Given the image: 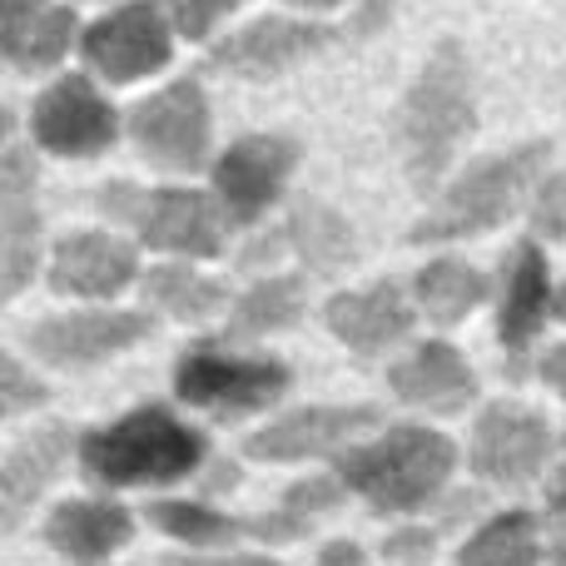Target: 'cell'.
Returning a JSON list of instances; mask_svg holds the SVG:
<instances>
[{
  "label": "cell",
  "instance_id": "obj_26",
  "mask_svg": "<svg viewBox=\"0 0 566 566\" xmlns=\"http://www.w3.org/2000/svg\"><path fill=\"white\" fill-rule=\"evenodd\" d=\"M149 522L179 542H195V547H224V542H234L244 532V522L224 517L214 507H199V502H155Z\"/></svg>",
  "mask_w": 566,
  "mask_h": 566
},
{
  "label": "cell",
  "instance_id": "obj_34",
  "mask_svg": "<svg viewBox=\"0 0 566 566\" xmlns=\"http://www.w3.org/2000/svg\"><path fill=\"white\" fill-rule=\"evenodd\" d=\"M318 566H363V552L353 547V542H328V547H323V557H318Z\"/></svg>",
  "mask_w": 566,
  "mask_h": 566
},
{
  "label": "cell",
  "instance_id": "obj_31",
  "mask_svg": "<svg viewBox=\"0 0 566 566\" xmlns=\"http://www.w3.org/2000/svg\"><path fill=\"white\" fill-rule=\"evenodd\" d=\"M165 6L185 35H209V25H214L224 10H234L239 0H165Z\"/></svg>",
  "mask_w": 566,
  "mask_h": 566
},
{
  "label": "cell",
  "instance_id": "obj_20",
  "mask_svg": "<svg viewBox=\"0 0 566 566\" xmlns=\"http://www.w3.org/2000/svg\"><path fill=\"white\" fill-rule=\"evenodd\" d=\"M45 537L60 557L95 566L129 542V512L115 502H65V507H55Z\"/></svg>",
  "mask_w": 566,
  "mask_h": 566
},
{
  "label": "cell",
  "instance_id": "obj_6",
  "mask_svg": "<svg viewBox=\"0 0 566 566\" xmlns=\"http://www.w3.org/2000/svg\"><path fill=\"white\" fill-rule=\"evenodd\" d=\"M129 135L145 159L165 169H199L209 155V105L195 80H175L129 115Z\"/></svg>",
  "mask_w": 566,
  "mask_h": 566
},
{
  "label": "cell",
  "instance_id": "obj_16",
  "mask_svg": "<svg viewBox=\"0 0 566 566\" xmlns=\"http://www.w3.org/2000/svg\"><path fill=\"white\" fill-rule=\"evenodd\" d=\"M328 328L338 333V343H348L353 353H382L412 328V308L402 298L398 283H373L363 293H338L328 303Z\"/></svg>",
  "mask_w": 566,
  "mask_h": 566
},
{
  "label": "cell",
  "instance_id": "obj_42",
  "mask_svg": "<svg viewBox=\"0 0 566 566\" xmlns=\"http://www.w3.org/2000/svg\"><path fill=\"white\" fill-rule=\"evenodd\" d=\"M562 566H566V552H562Z\"/></svg>",
  "mask_w": 566,
  "mask_h": 566
},
{
  "label": "cell",
  "instance_id": "obj_23",
  "mask_svg": "<svg viewBox=\"0 0 566 566\" xmlns=\"http://www.w3.org/2000/svg\"><path fill=\"white\" fill-rule=\"evenodd\" d=\"M482 293H488L482 274L458 264V259H438V264H428L418 274V298L428 308V318H438V323H458L468 308H478Z\"/></svg>",
  "mask_w": 566,
  "mask_h": 566
},
{
  "label": "cell",
  "instance_id": "obj_22",
  "mask_svg": "<svg viewBox=\"0 0 566 566\" xmlns=\"http://www.w3.org/2000/svg\"><path fill=\"white\" fill-rule=\"evenodd\" d=\"M289 239L313 274H333L353 259V229L328 205H313V199H303L289 214Z\"/></svg>",
  "mask_w": 566,
  "mask_h": 566
},
{
  "label": "cell",
  "instance_id": "obj_1",
  "mask_svg": "<svg viewBox=\"0 0 566 566\" xmlns=\"http://www.w3.org/2000/svg\"><path fill=\"white\" fill-rule=\"evenodd\" d=\"M472 70L458 40H442L432 50V60L422 65L418 85L408 90L398 115L402 135V159L418 189H432L438 175L448 169L452 149L472 135Z\"/></svg>",
  "mask_w": 566,
  "mask_h": 566
},
{
  "label": "cell",
  "instance_id": "obj_29",
  "mask_svg": "<svg viewBox=\"0 0 566 566\" xmlns=\"http://www.w3.org/2000/svg\"><path fill=\"white\" fill-rule=\"evenodd\" d=\"M40 402H45V388H40L30 373H20L15 363L0 353V418L25 412V408H40Z\"/></svg>",
  "mask_w": 566,
  "mask_h": 566
},
{
  "label": "cell",
  "instance_id": "obj_25",
  "mask_svg": "<svg viewBox=\"0 0 566 566\" xmlns=\"http://www.w3.org/2000/svg\"><path fill=\"white\" fill-rule=\"evenodd\" d=\"M537 522L527 512H512L497 517L478 532V537L462 547V566H532L537 562Z\"/></svg>",
  "mask_w": 566,
  "mask_h": 566
},
{
  "label": "cell",
  "instance_id": "obj_3",
  "mask_svg": "<svg viewBox=\"0 0 566 566\" xmlns=\"http://www.w3.org/2000/svg\"><path fill=\"white\" fill-rule=\"evenodd\" d=\"M452 472V442L428 428H398L373 448H353L338 458V478L368 497L378 512H412L438 497Z\"/></svg>",
  "mask_w": 566,
  "mask_h": 566
},
{
  "label": "cell",
  "instance_id": "obj_38",
  "mask_svg": "<svg viewBox=\"0 0 566 566\" xmlns=\"http://www.w3.org/2000/svg\"><path fill=\"white\" fill-rule=\"evenodd\" d=\"M552 507H557V512H566V472H562L557 482H552Z\"/></svg>",
  "mask_w": 566,
  "mask_h": 566
},
{
  "label": "cell",
  "instance_id": "obj_15",
  "mask_svg": "<svg viewBox=\"0 0 566 566\" xmlns=\"http://www.w3.org/2000/svg\"><path fill=\"white\" fill-rule=\"evenodd\" d=\"M323 40H328L323 25H303V20L269 15V20L244 25L239 35H229L224 45L214 50V65L234 70V75H249V80H269V75H279V70L298 65L303 55H313Z\"/></svg>",
  "mask_w": 566,
  "mask_h": 566
},
{
  "label": "cell",
  "instance_id": "obj_27",
  "mask_svg": "<svg viewBox=\"0 0 566 566\" xmlns=\"http://www.w3.org/2000/svg\"><path fill=\"white\" fill-rule=\"evenodd\" d=\"M145 293L159 303V308H169L175 318H209V313L224 303V289L199 274H189V269H155V274L145 279Z\"/></svg>",
  "mask_w": 566,
  "mask_h": 566
},
{
  "label": "cell",
  "instance_id": "obj_19",
  "mask_svg": "<svg viewBox=\"0 0 566 566\" xmlns=\"http://www.w3.org/2000/svg\"><path fill=\"white\" fill-rule=\"evenodd\" d=\"M65 452H70V432L45 428V432H35V438H25L6 458V468H0V537H6V532L30 512V502L50 488V478L60 472Z\"/></svg>",
  "mask_w": 566,
  "mask_h": 566
},
{
  "label": "cell",
  "instance_id": "obj_35",
  "mask_svg": "<svg viewBox=\"0 0 566 566\" xmlns=\"http://www.w3.org/2000/svg\"><path fill=\"white\" fill-rule=\"evenodd\" d=\"M169 566H279L269 557H175Z\"/></svg>",
  "mask_w": 566,
  "mask_h": 566
},
{
  "label": "cell",
  "instance_id": "obj_39",
  "mask_svg": "<svg viewBox=\"0 0 566 566\" xmlns=\"http://www.w3.org/2000/svg\"><path fill=\"white\" fill-rule=\"evenodd\" d=\"M293 6H313V10H323V6H338V0H293Z\"/></svg>",
  "mask_w": 566,
  "mask_h": 566
},
{
  "label": "cell",
  "instance_id": "obj_5",
  "mask_svg": "<svg viewBox=\"0 0 566 566\" xmlns=\"http://www.w3.org/2000/svg\"><path fill=\"white\" fill-rule=\"evenodd\" d=\"M175 392L214 418H244L289 392V368L279 358H229L219 348H195L179 358Z\"/></svg>",
  "mask_w": 566,
  "mask_h": 566
},
{
  "label": "cell",
  "instance_id": "obj_2",
  "mask_svg": "<svg viewBox=\"0 0 566 566\" xmlns=\"http://www.w3.org/2000/svg\"><path fill=\"white\" fill-rule=\"evenodd\" d=\"M205 458V432L179 422L165 408H135L129 418L90 432L80 442V462L105 488H139V482H179Z\"/></svg>",
  "mask_w": 566,
  "mask_h": 566
},
{
  "label": "cell",
  "instance_id": "obj_36",
  "mask_svg": "<svg viewBox=\"0 0 566 566\" xmlns=\"http://www.w3.org/2000/svg\"><path fill=\"white\" fill-rule=\"evenodd\" d=\"M542 373H547V382L566 398V348H552L547 358H542Z\"/></svg>",
  "mask_w": 566,
  "mask_h": 566
},
{
  "label": "cell",
  "instance_id": "obj_24",
  "mask_svg": "<svg viewBox=\"0 0 566 566\" xmlns=\"http://www.w3.org/2000/svg\"><path fill=\"white\" fill-rule=\"evenodd\" d=\"M303 289L298 279H269L239 298L234 318H229V338H259V333H279L298 318Z\"/></svg>",
  "mask_w": 566,
  "mask_h": 566
},
{
  "label": "cell",
  "instance_id": "obj_32",
  "mask_svg": "<svg viewBox=\"0 0 566 566\" xmlns=\"http://www.w3.org/2000/svg\"><path fill=\"white\" fill-rule=\"evenodd\" d=\"M532 224L552 239H566V175L547 179L537 195V209H532Z\"/></svg>",
  "mask_w": 566,
  "mask_h": 566
},
{
  "label": "cell",
  "instance_id": "obj_30",
  "mask_svg": "<svg viewBox=\"0 0 566 566\" xmlns=\"http://www.w3.org/2000/svg\"><path fill=\"white\" fill-rule=\"evenodd\" d=\"M45 0H0V60H15L25 30L40 20Z\"/></svg>",
  "mask_w": 566,
  "mask_h": 566
},
{
  "label": "cell",
  "instance_id": "obj_41",
  "mask_svg": "<svg viewBox=\"0 0 566 566\" xmlns=\"http://www.w3.org/2000/svg\"><path fill=\"white\" fill-rule=\"evenodd\" d=\"M557 313H562V318H566V289L557 293Z\"/></svg>",
  "mask_w": 566,
  "mask_h": 566
},
{
  "label": "cell",
  "instance_id": "obj_4",
  "mask_svg": "<svg viewBox=\"0 0 566 566\" xmlns=\"http://www.w3.org/2000/svg\"><path fill=\"white\" fill-rule=\"evenodd\" d=\"M542 159H547V145H527V149H512V155L468 169V175L448 189V199L412 229V244H438V239L482 234V229L502 224V219L517 209V199L527 195Z\"/></svg>",
  "mask_w": 566,
  "mask_h": 566
},
{
  "label": "cell",
  "instance_id": "obj_37",
  "mask_svg": "<svg viewBox=\"0 0 566 566\" xmlns=\"http://www.w3.org/2000/svg\"><path fill=\"white\" fill-rule=\"evenodd\" d=\"M418 552H432L428 532H418V537H392L388 542V557H418Z\"/></svg>",
  "mask_w": 566,
  "mask_h": 566
},
{
  "label": "cell",
  "instance_id": "obj_7",
  "mask_svg": "<svg viewBox=\"0 0 566 566\" xmlns=\"http://www.w3.org/2000/svg\"><path fill=\"white\" fill-rule=\"evenodd\" d=\"M293 159H298V149L279 135H249V139H239V145H229V155L219 159V169H214V185H219V199H224L229 219L249 224V219L264 214L279 199Z\"/></svg>",
  "mask_w": 566,
  "mask_h": 566
},
{
  "label": "cell",
  "instance_id": "obj_14",
  "mask_svg": "<svg viewBox=\"0 0 566 566\" xmlns=\"http://www.w3.org/2000/svg\"><path fill=\"white\" fill-rule=\"evenodd\" d=\"M378 428L373 408H303L283 422H269L264 432L249 438V458L259 462H298V458H323V452L353 442L358 432Z\"/></svg>",
  "mask_w": 566,
  "mask_h": 566
},
{
  "label": "cell",
  "instance_id": "obj_13",
  "mask_svg": "<svg viewBox=\"0 0 566 566\" xmlns=\"http://www.w3.org/2000/svg\"><path fill=\"white\" fill-rule=\"evenodd\" d=\"M135 224L145 234V244L169 249V254H195L209 259L224 244V219L195 189H159V195H139Z\"/></svg>",
  "mask_w": 566,
  "mask_h": 566
},
{
  "label": "cell",
  "instance_id": "obj_21",
  "mask_svg": "<svg viewBox=\"0 0 566 566\" xmlns=\"http://www.w3.org/2000/svg\"><path fill=\"white\" fill-rule=\"evenodd\" d=\"M542 313H547V264L532 244H522L512 254V274H507V298H502V343L512 358L527 353V343L537 338Z\"/></svg>",
  "mask_w": 566,
  "mask_h": 566
},
{
  "label": "cell",
  "instance_id": "obj_40",
  "mask_svg": "<svg viewBox=\"0 0 566 566\" xmlns=\"http://www.w3.org/2000/svg\"><path fill=\"white\" fill-rule=\"evenodd\" d=\"M10 135V109H0V139Z\"/></svg>",
  "mask_w": 566,
  "mask_h": 566
},
{
  "label": "cell",
  "instance_id": "obj_12",
  "mask_svg": "<svg viewBox=\"0 0 566 566\" xmlns=\"http://www.w3.org/2000/svg\"><path fill=\"white\" fill-rule=\"evenodd\" d=\"M155 323L145 313H70V318H50L30 333V348L55 368H90L105 363L109 353L139 343Z\"/></svg>",
  "mask_w": 566,
  "mask_h": 566
},
{
  "label": "cell",
  "instance_id": "obj_18",
  "mask_svg": "<svg viewBox=\"0 0 566 566\" xmlns=\"http://www.w3.org/2000/svg\"><path fill=\"white\" fill-rule=\"evenodd\" d=\"M392 392L402 402H418V408H432V412H458L472 398V373L458 348L422 343L408 363L392 368Z\"/></svg>",
  "mask_w": 566,
  "mask_h": 566
},
{
  "label": "cell",
  "instance_id": "obj_28",
  "mask_svg": "<svg viewBox=\"0 0 566 566\" xmlns=\"http://www.w3.org/2000/svg\"><path fill=\"white\" fill-rule=\"evenodd\" d=\"M70 35H75V10L45 6L35 25L25 30V40H20V50H15V60H10V65H20V70H45V65H55V60L65 55Z\"/></svg>",
  "mask_w": 566,
  "mask_h": 566
},
{
  "label": "cell",
  "instance_id": "obj_10",
  "mask_svg": "<svg viewBox=\"0 0 566 566\" xmlns=\"http://www.w3.org/2000/svg\"><path fill=\"white\" fill-rule=\"evenodd\" d=\"M552 432L537 412L527 408H488L472 432V468L482 472L488 482H517L537 478V468L547 462Z\"/></svg>",
  "mask_w": 566,
  "mask_h": 566
},
{
  "label": "cell",
  "instance_id": "obj_33",
  "mask_svg": "<svg viewBox=\"0 0 566 566\" xmlns=\"http://www.w3.org/2000/svg\"><path fill=\"white\" fill-rule=\"evenodd\" d=\"M338 502V492H333V482H298L293 488V497H289V512H323V507H333Z\"/></svg>",
  "mask_w": 566,
  "mask_h": 566
},
{
  "label": "cell",
  "instance_id": "obj_17",
  "mask_svg": "<svg viewBox=\"0 0 566 566\" xmlns=\"http://www.w3.org/2000/svg\"><path fill=\"white\" fill-rule=\"evenodd\" d=\"M135 279V249L109 234H75L55 249L50 283L55 293H80V298H105Z\"/></svg>",
  "mask_w": 566,
  "mask_h": 566
},
{
  "label": "cell",
  "instance_id": "obj_11",
  "mask_svg": "<svg viewBox=\"0 0 566 566\" xmlns=\"http://www.w3.org/2000/svg\"><path fill=\"white\" fill-rule=\"evenodd\" d=\"M85 55L99 75L109 80H139L169 60V30L155 6H125L115 15L95 20L85 35Z\"/></svg>",
  "mask_w": 566,
  "mask_h": 566
},
{
  "label": "cell",
  "instance_id": "obj_9",
  "mask_svg": "<svg viewBox=\"0 0 566 566\" xmlns=\"http://www.w3.org/2000/svg\"><path fill=\"white\" fill-rule=\"evenodd\" d=\"M30 195H35V159L6 155L0 159V308L35 274L40 214Z\"/></svg>",
  "mask_w": 566,
  "mask_h": 566
},
{
  "label": "cell",
  "instance_id": "obj_8",
  "mask_svg": "<svg viewBox=\"0 0 566 566\" xmlns=\"http://www.w3.org/2000/svg\"><path fill=\"white\" fill-rule=\"evenodd\" d=\"M35 139L55 155H99L115 139V109L85 75H65L35 99Z\"/></svg>",
  "mask_w": 566,
  "mask_h": 566
}]
</instances>
